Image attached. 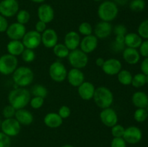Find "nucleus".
Masks as SVG:
<instances>
[{"instance_id":"obj_1","label":"nucleus","mask_w":148,"mask_h":147,"mask_svg":"<svg viewBox=\"0 0 148 147\" xmlns=\"http://www.w3.org/2000/svg\"><path fill=\"white\" fill-rule=\"evenodd\" d=\"M31 94L25 87H18L13 89L8 95L10 105L16 110L25 108L30 102Z\"/></svg>"},{"instance_id":"obj_2","label":"nucleus","mask_w":148,"mask_h":147,"mask_svg":"<svg viewBox=\"0 0 148 147\" xmlns=\"http://www.w3.org/2000/svg\"><path fill=\"white\" fill-rule=\"evenodd\" d=\"M93 100L95 105L101 109L110 108L114 102V95L108 88L99 86L95 89L93 95Z\"/></svg>"},{"instance_id":"obj_3","label":"nucleus","mask_w":148,"mask_h":147,"mask_svg":"<svg viewBox=\"0 0 148 147\" xmlns=\"http://www.w3.org/2000/svg\"><path fill=\"white\" fill-rule=\"evenodd\" d=\"M12 79L15 84L20 87L29 86L33 82L34 74L33 70L27 66H20L12 74Z\"/></svg>"},{"instance_id":"obj_4","label":"nucleus","mask_w":148,"mask_h":147,"mask_svg":"<svg viewBox=\"0 0 148 147\" xmlns=\"http://www.w3.org/2000/svg\"><path fill=\"white\" fill-rule=\"evenodd\" d=\"M119 14V7L113 1H104L98 8V15L101 21L110 22L116 18Z\"/></svg>"},{"instance_id":"obj_5","label":"nucleus","mask_w":148,"mask_h":147,"mask_svg":"<svg viewBox=\"0 0 148 147\" xmlns=\"http://www.w3.org/2000/svg\"><path fill=\"white\" fill-rule=\"evenodd\" d=\"M18 60L16 56L10 54H4L0 57V74L10 75L13 74L17 68Z\"/></svg>"},{"instance_id":"obj_6","label":"nucleus","mask_w":148,"mask_h":147,"mask_svg":"<svg viewBox=\"0 0 148 147\" xmlns=\"http://www.w3.org/2000/svg\"><path fill=\"white\" fill-rule=\"evenodd\" d=\"M67 57L71 66L75 69H83L88 63V55L80 49L71 50Z\"/></svg>"},{"instance_id":"obj_7","label":"nucleus","mask_w":148,"mask_h":147,"mask_svg":"<svg viewBox=\"0 0 148 147\" xmlns=\"http://www.w3.org/2000/svg\"><path fill=\"white\" fill-rule=\"evenodd\" d=\"M49 73L52 80L56 82H62L66 79L68 72L62 62L54 61L51 64Z\"/></svg>"},{"instance_id":"obj_8","label":"nucleus","mask_w":148,"mask_h":147,"mask_svg":"<svg viewBox=\"0 0 148 147\" xmlns=\"http://www.w3.org/2000/svg\"><path fill=\"white\" fill-rule=\"evenodd\" d=\"M1 132L10 137L18 135L21 130V125L15 118H5L1 124Z\"/></svg>"},{"instance_id":"obj_9","label":"nucleus","mask_w":148,"mask_h":147,"mask_svg":"<svg viewBox=\"0 0 148 147\" xmlns=\"http://www.w3.org/2000/svg\"><path fill=\"white\" fill-rule=\"evenodd\" d=\"M17 0H2L0 1V14L4 17H12L19 11Z\"/></svg>"},{"instance_id":"obj_10","label":"nucleus","mask_w":148,"mask_h":147,"mask_svg":"<svg viewBox=\"0 0 148 147\" xmlns=\"http://www.w3.org/2000/svg\"><path fill=\"white\" fill-rule=\"evenodd\" d=\"M22 42L25 48L34 50L41 43V34L38 33L36 30L26 32L24 37L22 39Z\"/></svg>"},{"instance_id":"obj_11","label":"nucleus","mask_w":148,"mask_h":147,"mask_svg":"<svg viewBox=\"0 0 148 147\" xmlns=\"http://www.w3.org/2000/svg\"><path fill=\"white\" fill-rule=\"evenodd\" d=\"M7 37L13 40H20L26 33V27L25 24L19 22H14L8 26L6 30Z\"/></svg>"},{"instance_id":"obj_12","label":"nucleus","mask_w":148,"mask_h":147,"mask_svg":"<svg viewBox=\"0 0 148 147\" xmlns=\"http://www.w3.org/2000/svg\"><path fill=\"white\" fill-rule=\"evenodd\" d=\"M122 138L128 144H136L143 138V132L138 127L132 125L125 128Z\"/></svg>"},{"instance_id":"obj_13","label":"nucleus","mask_w":148,"mask_h":147,"mask_svg":"<svg viewBox=\"0 0 148 147\" xmlns=\"http://www.w3.org/2000/svg\"><path fill=\"white\" fill-rule=\"evenodd\" d=\"M100 119L103 125L111 128L118 122V115L113 108H110L102 109L100 113Z\"/></svg>"},{"instance_id":"obj_14","label":"nucleus","mask_w":148,"mask_h":147,"mask_svg":"<svg viewBox=\"0 0 148 147\" xmlns=\"http://www.w3.org/2000/svg\"><path fill=\"white\" fill-rule=\"evenodd\" d=\"M121 67L122 65L119 60L116 59H109L105 61L101 68L106 74L114 76L119 73L120 71L121 70Z\"/></svg>"},{"instance_id":"obj_15","label":"nucleus","mask_w":148,"mask_h":147,"mask_svg":"<svg viewBox=\"0 0 148 147\" xmlns=\"http://www.w3.org/2000/svg\"><path fill=\"white\" fill-rule=\"evenodd\" d=\"M38 17L39 20L46 24L51 22L54 18V10L49 4H42L38 8Z\"/></svg>"},{"instance_id":"obj_16","label":"nucleus","mask_w":148,"mask_h":147,"mask_svg":"<svg viewBox=\"0 0 148 147\" xmlns=\"http://www.w3.org/2000/svg\"><path fill=\"white\" fill-rule=\"evenodd\" d=\"M113 31V27L108 22L101 21L95 25L94 29V35L99 39H104L111 35Z\"/></svg>"},{"instance_id":"obj_17","label":"nucleus","mask_w":148,"mask_h":147,"mask_svg":"<svg viewBox=\"0 0 148 147\" xmlns=\"http://www.w3.org/2000/svg\"><path fill=\"white\" fill-rule=\"evenodd\" d=\"M98 43V38L94 35L85 36L79 43L80 50L87 54L92 53L96 49Z\"/></svg>"},{"instance_id":"obj_18","label":"nucleus","mask_w":148,"mask_h":147,"mask_svg":"<svg viewBox=\"0 0 148 147\" xmlns=\"http://www.w3.org/2000/svg\"><path fill=\"white\" fill-rule=\"evenodd\" d=\"M41 43L47 48H53L58 43V35L53 29H46L41 34Z\"/></svg>"},{"instance_id":"obj_19","label":"nucleus","mask_w":148,"mask_h":147,"mask_svg":"<svg viewBox=\"0 0 148 147\" xmlns=\"http://www.w3.org/2000/svg\"><path fill=\"white\" fill-rule=\"evenodd\" d=\"M95 86L90 82H84L78 86V94L84 100H90L93 98Z\"/></svg>"},{"instance_id":"obj_20","label":"nucleus","mask_w":148,"mask_h":147,"mask_svg":"<svg viewBox=\"0 0 148 147\" xmlns=\"http://www.w3.org/2000/svg\"><path fill=\"white\" fill-rule=\"evenodd\" d=\"M69 83L75 87H78L82 82H85V75L83 72L79 69L73 68L67 73V76Z\"/></svg>"},{"instance_id":"obj_21","label":"nucleus","mask_w":148,"mask_h":147,"mask_svg":"<svg viewBox=\"0 0 148 147\" xmlns=\"http://www.w3.org/2000/svg\"><path fill=\"white\" fill-rule=\"evenodd\" d=\"M81 38L79 34L75 31H70L64 37V45L69 50L77 49L79 46Z\"/></svg>"},{"instance_id":"obj_22","label":"nucleus","mask_w":148,"mask_h":147,"mask_svg":"<svg viewBox=\"0 0 148 147\" xmlns=\"http://www.w3.org/2000/svg\"><path fill=\"white\" fill-rule=\"evenodd\" d=\"M123 59L128 64H137L140 60V54L139 50L136 48H126L123 50Z\"/></svg>"},{"instance_id":"obj_23","label":"nucleus","mask_w":148,"mask_h":147,"mask_svg":"<svg viewBox=\"0 0 148 147\" xmlns=\"http://www.w3.org/2000/svg\"><path fill=\"white\" fill-rule=\"evenodd\" d=\"M14 117L20 125H29L33 122V114L31 113V112L24 108L16 110Z\"/></svg>"},{"instance_id":"obj_24","label":"nucleus","mask_w":148,"mask_h":147,"mask_svg":"<svg viewBox=\"0 0 148 147\" xmlns=\"http://www.w3.org/2000/svg\"><path fill=\"white\" fill-rule=\"evenodd\" d=\"M43 122L49 128H56L62 125L63 119L56 112H49L44 117Z\"/></svg>"},{"instance_id":"obj_25","label":"nucleus","mask_w":148,"mask_h":147,"mask_svg":"<svg viewBox=\"0 0 148 147\" xmlns=\"http://www.w3.org/2000/svg\"><path fill=\"white\" fill-rule=\"evenodd\" d=\"M143 43V38L137 33H127L124 37V44L127 47L132 48H139Z\"/></svg>"},{"instance_id":"obj_26","label":"nucleus","mask_w":148,"mask_h":147,"mask_svg":"<svg viewBox=\"0 0 148 147\" xmlns=\"http://www.w3.org/2000/svg\"><path fill=\"white\" fill-rule=\"evenodd\" d=\"M133 105L137 108H145L148 105V95L145 92H136L132 97Z\"/></svg>"},{"instance_id":"obj_27","label":"nucleus","mask_w":148,"mask_h":147,"mask_svg":"<svg viewBox=\"0 0 148 147\" xmlns=\"http://www.w3.org/2000/svg\"><path fill=\"white\" fill-rule=\"evenodd\" d=\"M25 46L21 40H11L7 46L8 53L14 56H21L23 50H25Z\"/></svg>"},{"instance_id":"obj_28","label":"nucleus","mask_w":148,"mask_h":147,"mask_svg":"<svg viewBox=\"0 0 148 147\" xmlns=\"http://www.w3.org/2000/svg\"><path fill=\"white\" fill-rule=\"evenodd\" d=\"M118 80L121 84L125 85H130L132 84L133 76L132 75V73L128 70H121L119 73L117 74Z\"/></svg>"},{"instance_id":"obj_29","label":"nucleus","mask_w":148,"mask_h":147,"mask_svg":"<svg viewBox=\"0 0 148 147\" xmlns=\"http://www.w3.org/2000/svg\"><path fill=\"white\" fill-rule=\"evenodd\" d=\"M53 51L55 56L60 59L66 58L69 53V49L66 48L64 44H62V43H57L53 48Z\"/></svg>"},{"instance_id":"obj_30","label":"nucleus","mask_w":148,"mask_h":147,"mask_svg":"<svg viewBox=\"0 0 148 147\" xmlns=\"http://www.w3.org/2000/svg\"><path fill=\"white\" fill-rule=\"evenodd\" d=\"M132 85L135 88H140L146 84V76L143 73H138L132 77Z\"/></svg>"},{"instance_id":"obj_31","label":"nucleus","mask_w":148,"mask_h":147,"mask_svg":"<svg viewBox=\"0 0 148 147\" xmlns=\"http://www.w3.org/2000/svg\"><path fill=\"white\" fill-rule=\"evenodd\" d=\"M31 94L34 95V97H40L46 98L48 95V90L43 85L36 84L32 87Z\"/></svg>"},{"instance_id":"obj_32","label":"nucleus","mask_w":148,"mask_h":147,"mask_svg":"<svg viewBox=\"0 0 148 147\" xmlns=\"http://www.w3.org/2000/svg\"><path fill=\"white\" fill-rule=\"evenodd\" d=\"M146 7L145 0H132L130 4V8L134 12H140L143 11Z\"/></svg>"},{"instance_id":"obj_33","label":"nucleus","mask_w":148,"mask_h":147,"mask_svg":"<svg viewBox=\"0 0 148 147\" xmlns=\"http://www.w3.org/2000/svg\"><path fill=\"white\" fill-rule=\"evenodd\" d=\"M16 19H17V22L20 24H25L30 21V14L29 12H27L25 10H19L18 12L16 14Z\"/></svg>"},{"instance_id":"obj_34","label":"nucleus","mask_w":148,"mask_h":147,"mask_svg":"<svg viewBox=\"0 0 148 147\" xmlns=\"http://www.w3.org/2000/svg\"><path fill=\"white\" fill-rule=\"evenodd\" d=\"M148 112L145 108H137L134 113V118L137 122H143L147 119Z\"/></svg>"},{"instance_id":"obj_35","label":"nucleus","mask_w":148,"mask_h":147,"mask_svg":"<svg viewBox=\"0 0 148 147\" xmlns=\"http://www.w3.org/2000/svg\"><path fill=\"white\" fill-rule=\"evenodd\" d=\"M137 34L145 40H148V19L142 22L137 28Z\"/></svg>"},{"instance_id":"obj_36","label":"nucleus","mask_w":148,"mask_h":147,"mask_svg":"<svg viewBox=\"0 0 148 147\" xmlns=\"http://www.w3.org/2000/svg\"><path fill=\"white\" fill-rule=\"evenodd\" d=\"M78 31L81 35L87 36L92 35V25L88 22H83L79 24L78 27Z\"/></svg>"},{"instance_id":"obj_37","label":"nucleus","mask_w":148,"mask_h":147,"mask_svg":"<svg viewBox=\"0 0 148 147\" xmlns=\"http://www.w3.org/2000/svg\"><path fill=\"white\" fill-rule=\"evenodd\" d=\"M21 56L22 59L25 63H31L36 59V53L32 49L25 48Z\"/></svg>"},{"instance_id":"obj_38","label":"nucleus","mask_w":148,"mask_h":147,"mask_svg":"<svg viewBox=\"0 0 148 147\" xmlns=\"http://www.w3.org/2000/svg\"><path fill=\"white\" fill-rule=\"evenodd\" d=\"M125 128L123 125L116 124L111 127V134L114 136V138H119V137H123L124 133Z\"/></svg>"},{"instance_id":"obj_39","label":"nucleus","mask_w":148,"mask_h":147,"mask_svg":"<svg viewBox=\"0 0 148 147\" xmlns=\"http://www.w3.org/2000/svg\"><path fill=\"white\" fill-rule=\"evenodd\" d=\"M30 105L33 109L38 110L41 108L44 103V98L40 97H34L33 98L30 99Z\"/></svg>"},{"instance_id":"obj_40","label":"nucleus","mask_w":148,"mask_h":147,"mask_svg":"<svg viewBox=\"0 0 148 147\" xmlns=\"http://www.w3.org/2000/svg\"><path fill=\"white\" fill-rule=\"evenodd\" d=\"M11 146V139L10 137L6 135L3 132H0V147Z\"/></svg>"},{"instance_id":"obj_41","label":"nucleus","mask_w":148,"mask_h":147,"mask_svg":"<svg viewBox=\"0 0 148 147\" xmlns=\"http://www.w3.org/2000/svg\"><path fill=\"white\" fill-rule=\"evenodd\" d=\"M16 110L12 105H7L3 110V115L5 118H12L14 116Z\"/></svg>"},{"instance_id":"obj_42","label":"nucleus","mask_w":148,"mask_h":147,"mask_svg":"<svg viewBox=\"0 0 148 147\" xmlns=\"http://www.w3.org/2000/svg\"><path fill=\"white\" fill-rule=\"evenodd\" d=\"M111 147H127V142L122 137L114 138L111 141Z\"/></svg>"},{"instance_id":"obj_43","label":"nucleus","mask_w":148,"mask_h":147,"mask_svg":"<svg viewBox=\"0 0 148 147\" xmlns=\"http://www.w3.org/2000/svg\"><path fill=\"white\" fill-rule=\"evenodd\" d=\"M58 114H59V116H60L62 119H65V118H69V117L70 116L71 114L70 108L68 106H66V105H63V106H62L59 108Z\"/></svg>"},{"instance_id":"obj_44","label":"nucleus","mask_w":148,"mask_h":147,"mask_svg":"<svg viewBox=\"0 0 148 147\" xmlns=\"http://www.w3.org/2000/svg\"><path fill=\"white\" fill-rule=\"evenodd\" d=\"M139 49H140L139 52H140V56H143L144 58L148 57V40L143 41Z\"/></svg>"},{"instance_id":"obj_45","label":"nucleus","mask_w":148,"mask_h":147,"mask_svg":"<svg viewBox=\"0 0 148 147\" xmlns=\"http://www.w3.org/2000/svg\"><path fill=\"white\" fill-rule=\"evenodd\" d=\"M114 32L116 35H125L127 34V27L124 24H117L115 26L114 29Z\"/></svg>"},{"instance_id":"obj_46","label":"nucleus","mask_w":148,"mask_h":147,"mask_svg":"<svg viewBox=\"0 0 148 147\" xmlns=\"http://www.w3.org/2000/svg\"><path fill=\"white\" fill-rule=\"evenodd\" d=\"M8 26L9 24L7 18L0 14V33L6 32Z\"/></svg>"},{"instance_id":"obj_47","label":"nucleus","mask_w":148,"mask_h":147,"mask_svg":"<svg viewBox=\"0 0 148 147\" xmlns=\"http://www.w3.org/2000/svg\"><path fill=\"white\" fill-rule=\"evenodd\" d=\"M36 30L39 33H42L46 30V24L43 22L40 21V20H38V21L36 22Z\"/></svg>"},{"instance_id":"obj_48","label":"nucleus","mask_w":148,"mask_h":147,"mask_svg":"<svg viewBox=\"0 0 148 147\" xmlns=\"http://www.w3.org/2000/svg\"><path fill=\"white\" fill-rule=\"evenodd\" d=\"M142 73L145 75H148V57L145 58L144 60L142 61L141 66H140Z\"/></svg>"},{"instance_id":"obj_49","label":"nucleus","mask_w":148,"mask_h":147,"mask_svg":"<svg viewBox=\"0 0 148 147\" xmlns=\"http://www.w3.org/2000/svg\"><path fill=\"white\" fill-rule=\"evenodd\" d=\"M113 49L115 50L116 51L119 52L121 50H124L125 48V44H121V43H118L116 42H114L113 43Z\"/></svg>"},{"instance_id":"obj_50","label":"nucleus","mask_w":148,"mask_h":147,"mask_svg":"<svg viewBox=\"0 0 148 147\" xmlns=\"http://www.w3.org/2000/svg\"><path fill=\"white\" fill-rule=\"evenodd\" d=\"M124 37L125 35H116L115 42L118 43H121V44H124Z\"/></svg>"},{"instance_id":"obj_51","label":"nucleus","mask_w":148,"mask_h":147,"mask_svg":"<svg viewBox=\"0 0 148 147\" xmlns=\"http://www.w3.org/2000/svg\"><path fill=\"white\" fill-rule=\"evenodd\" d=\"M104 62H105V60H104V59L101 57L98 58V59H96V61H95V63H96L97 66H99V67H102L103 65V63H104Z\"/></svg>"},{"instance_id":"obj_52","label":"nucleus","mask_w":148,"mask_h":147,"mask_svg":"<svg viewBox=\"0 0 148 147\" xmlns=\"http://www.w3.org/2000/svg\"><path fill=\"white\" fill-rule=\"evenodd\" d=\"M113 1H114V3H116L117 5L123 6L128 2V0H114Z\"/></svg>"},{"instance_id":"obj_53","label":"nucleus","mask_w":148,"mask_h":147,"mask_svg":"<svg viewBox=\"0 0 148 147\" xmlns=\"http://www.w3.org/2000/svg\"><path fill=\"white\" fill-rule=\"evenodd\" d=\"M31 1L34 3H37V4H42V3L44 2L46 0H30Z\"/></svg>"},{"instance_id":"obj_54","label":"nucleus","mask_w":148,"mask_h":147,"mask_svg":"<svg viewBox=\"0 0 148 147\" xmlns=\"http://www.w3.org/2000/svg\"><path fill=\"white\" fill-rule=\"evenodd\" d=\"M62 147H75V146H72V145H68V144H66V145L62 146Z\"/></svg>"},{"instance_id":"obj_55","label":"nucleus","mask_w":148,"mask_h":147,"mask_svg":"<svg viewBox=\"0 0 148 147\" xmlns=\"http://www.w3.org/2000/svg\"><path fill=\"white\" fill-rule=\"evenodd\" d=\"M146 76V84H148V75H145Z\"/></svg>"},{"instance_id":"obj_56","label":"nucleus","mask_w":148,"mask_h":147,"mask_svg":"<svg viewBox=\"0 0 148 147\" xmlns=\"http://www.w3.org/2000/svg\"><path fill=\"white\" fill-rule=\"evenodd\" d=\"M145 110H147V112H148V105L145 108Z\"/></svg>"},{"instance_id":"obj_57","label":"nucleus","mask_w":148,"mask_h":147,"mask_svg":"<svg viewBox=\"0 0 148 147\" xmlns=\"http://www.w3.org/2000/svg\"><path fill=\"white\" fill-rule=\"evenodd\" d=\"M94 1H101V0H93Z\"/></svg>"},{"instance_id":"obj_58","label":"nucleus","mask_w":148,"mask_h":147,"mask_svg":"<svg viewBox=\"0 0 148 147\" xmlns=\"http://www.w3.org/2000/svg\"><path fill=\"white\" fill-rule=\"evenodd\" d=\"M1 120H0V127H1Z\"/></svg>"}]
</instances>
